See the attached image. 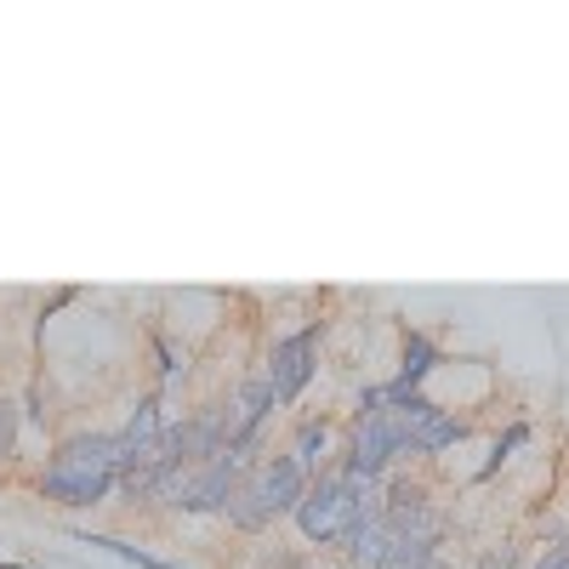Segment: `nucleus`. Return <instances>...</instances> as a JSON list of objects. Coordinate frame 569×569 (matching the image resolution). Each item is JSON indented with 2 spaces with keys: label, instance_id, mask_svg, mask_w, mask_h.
Instances as JSON below:
<instances>
[{
  "label": "nucleus",
  "instance_id": "1",
  "mask_svg": "<svg viewBox=\"0 0 569 569\" xmlns=\"http://www.w3.org/2000/svg\"><path fill=\"white\" fill-rule=\"evenodd\" d=\"M120 490V467H114V433H74L52 450L40 472V496L58 507H98Z\"/></svg>",
  "mask_w": 569,
  "mask_h": 569
},
{
  "label": "nucleus",
  "instance_id": "2",
  "mask_svg": "<svg viewBox=\"0 0 569 569\" xmlns=\"http://www.w3.org/2000/svg\"><path fill=\"white\" fill-rule=\"evenodd\" d=\"M359 490H365V479H353V472H342V467H325L319 479L308 485L302 507L291 512V518H297V530H302V541H313V547L342 541V530H348V518H353Z\"/></svg>",
  "mask_w": 569,
  "mask_h": 569
},
{
  "label": "nucleus",
  "instance_id": "3",
  "mask_svg": "<svg viewBox=\"0 0 569 569\" xmlns=\"http://www.w3.org/2000/svg\"><path fill=\"white\" fill-rule=\"evenodd\" d=\"M399 456H405V433H399L393 410H376V416H353V433H348V450L337 467L365 485H382Z\"/></svg>",
  "mask_w": 569,
  "mask_h": 569
},
{
  "label": "nucleus",
  "instance_id": "4",
  "mask_svg": "<svg viewBox=\"0 0 569 569\" xmlns=\"http://www.w3.org/2000/svg\"><path fill=\"white\" fill-rule=\"evenodd\" d=\"M257 467V456H246V450H222V456H211V461H200V467H188V479H182V496H177V512H222L228 507V496L240 490V479Z\"/></svg>",
  "mask_w": 569,
  "mask_h": 569
},
{
  "label": "nucleus",
  "instance_id": "5",
  "mask_svg": "<svg viewBox=\"0 0 569 569\" xmlns=\"http://www.w3.org/2000/svg\"><path fill=\"white\" fill-rule=\"evenodd\" d=\"M262 370L273 382V399L297 405L308 393V382H313V370H319V325H302V330H291V337H279Z\"/></svg>",
  "mask_w": 569,
  "mask_h": 569
},
{
  "label": "nucleus",
  "instance_id": "6",
  "mask_svg": "<svg viewBox=\"0 0 569 569\" xmlns=\"http://www.w3.org/2000/svg\"><path fill=\"white\" fill-rule=\"evenodd\" d=\"M273 382H268V370L257 365L246 382H240V393H233L228 405H222V416H228V445L233 450H246V456H257V445H262V421L273 416Z\"/></svg>",
  "mask_w": 569,
  "mask_h": 569
},
{
  "label": "nucleus",
  "instance_id": "7",
  "mask_svg": "<svg viewBox=\"0 0 569 569\" xmlns=\"http://www.w3.org/2000/svg\"><path fill=\"white\" fill-rule=\"evenodd\" d=\"M251 485H257V496H262V507H268V518H291L297 507H302V496H308V472L297 467V456L291 450H279V456H262L257 467H251Z\"/></svg>",
  "mask_w": 569,
  "mask_h": 569
},
{
  "label": "nucleus",
  "instance_id": "8",
  "mask_svg": "<svg viewBox=\"0 0 569 569\" xmlns=\"http://www.w3.org/2000/svg\"><path fill=\"white\" fill-rule=\"evenodd\" d=\"M439 365H445L439 342L427 337V330H410V337H405V353H399V376H393V382H405V388H416V393H421V382H427V376H433Z\"/></svg>",
  "mask_w": 569,
  "mask_h": 569
},
{
  "label": "nucleus",
  "instance_id": "9",
  "mask_svg": "<svg viewBox=\"0 0 569 569\" xmlns=\"http://www.w3.org/2000/svg\"><path fill=\"white\" fill-rule=\"evenodd\" d=\"M222 518H228V525L240 530V536H262V530L273 525V518H268V507H262V496H257V485H251V472H246V479H240V490L228 496Z\"/></svg>",
  "mask_w": 569,
  "mask_h": 569
},
{
  "label": "nucleus",
  "instance_id": "10",
  "mask_svg": "<svg viewBox=\"0 0 569 569\" xmlns=\"http://www.w3.org/2000/svg\"><path fill=\"white\" fill-rule=\"evenodd\" d=\"M291 456H297V467L308 472V479H319L325 461H330V427L308 416V421L297 427V439H291Z\"/></svg>",
  "mask_w": 569,
  "mask_h": 569
},
{
  "label": "nucleus",
  "instance_id": "11",
  "mask_svg": "<svg viewBox=\"0 0 569 569\" xmlns=\"http://www.w3.org/2000/svg\"><path fill=\"white\" fill-rule=\"evenodd\" d=\"M86 547H103V552H114V558H126V563H137V569H182V563H171V558H160V552H149V547H137V541H120V536H80Z\"/></svg>",
  "mask_w": 569,
  "mask_h": 569
},
{
  "label": "nucleus",
  "instance_id": "12",
  "mask_svg": "<svg viewBox=\"0 0 569 569\" xmlns=\"http://www.w3.org/2000/svg\"><path fill=\"white\" fill-rule=\"evenodd\" d=\"M525 439H530V421H512L507 433H501V439L490 445V461L479 467V479H496V472H501V461H507V456H512L518 445H525Z\"/></svg>",
  "mask_w": 569,
  "mask_h": 569
},
{
  "label": "nucleus",
  "instance_id": "13",
  "mask_svg": "<svg viewBox=\"0 0 569 569\" xmlns=\"http://www.w3.org/2000/svg\"><path fill=\"white\" fill-rule=\"evenodd\" d=\"M12 450H18V405L0 393V461H12Z\"/></svg>",
  "mask_w": 569,
  "mask_h": 569
},
{
  "label": "nucleus",
  "instance_id": "14",
  "mask_svg": "<svg viewBox=\"0 0 569 569\" xmlns=\"http://www.w3.org/2000/svg\"><path fill=\"white\" fill-rule=\"evenodd\" d=\"M472 569H525V558H518V547H490Z\"/></svg>",
  "mask_w": 569,
  "mask_h": 569
},
{
  "label": "nucleus",
  "instance_id": "15",
  "mask_svg": "<svg viewBox=\"0 0 569 569\" xmlns=\"http://www.w3.org/2000/svg\"><path fill=\"white\" fill-rule=\"evenodd\" d=\"M154 353H160V376H166V382H177V376H182V359H177V348H171L166 337H154Z\"/></svg>",
  "mask_w": 569,
  "mask_h": 569
},
{
  "label": "nucleus",
  "instance_id": "16",
  "mask_svg": "<svg viewBox=\"0 0 569 569\" xmlns=\"http://www.w3.org/2000/svg\"><path fill=\"white\" fill-rule=\"evenodd\" d=\"M530 569H569V541H552V547H547Z\"/></svg>",
  "mask_w": 569,
  "mask_h": 569
},
{
  "label": "nucleus",
  "instance_id": "17",
  "mask_svg": "<svg viewBox=\"0 0 569 569\" xmlns=\"http://www.w3.org/2000/svg\"><path fill=\"white\" fill-rule=\"evenodd\" d=\"M0 569H29V563H0Z\"/></svg>",
  "mask_w": 569,
  "mask_h": 569
}]
</instances>
